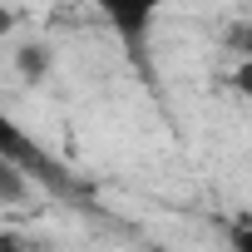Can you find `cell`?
Masks as SVG:
<instances>
[{
    "label": "cell",
    "mask_w": 252,
    "mask_h": 252,
    "mask_svg": "<svg viewBox=\"0 0 252 252\" xmlns=\"http://www.w3.org/2000/svg\"><path fill=\"white\" fill-rule=\"evenodd\" d=\"M0 154H5V158H15V163H25V168H45V158L35 154V144L15 129L5 114H0Z\"/></svg>",
    "instance_id": "7a4b0ae2"
},
{
    "label": "cell",
    "mask_w": 252,
    "mask_h": 252,
    "mask_svg": "<svg viewBox=\"0 0 252 252\" xmlns=\"http://www.w3.org/2000/svg\"><path fill=\"white\" fill-rule=\"evenodd\" d=\"M94 5L104 10V20L129 40V45H139L144 35H149V25H154V15L163 10V0H94Z\"/></svg>",
    "instance_id": "6da1fadb"
},
{
    "label": "cell",
    "mask_w": 252,
    "mask_h": 252,
    "mask_svg": "<svg viewBox=\"0 0 252 252\" xmlns=\"http://www.w3.org/2000/svg\"><path fill=\"white\" fill-rule=\"evenodd\" d=\"M25 198H30V168L0 154V208H10V203H25Z\"/></svg>",
    "instance_id": "3957f363"
},
{
    "label": "cell",
    "mask_w": 252,
    "mask_h": 252,
    "mask_svg": "<svg viewBox=\"0 0 252 252\" xmlns=\"http://www.w3.org/2000/svg\"><path fill=\"white\" fill-rule=\"evenodd\" d=\"M0 252H25V247H20V237H10V232H0Z\"/></svg>",
    "instance_id": "5b68a950"
},
{
    "label": "cell",
    "mask_w": 252,
    "mask_h": 252,
    "mask_svg": "<svg viewBox=\"0 0 252 252\" xmlns=\"http://www.w3.org/2000/svg\"><path fill=\"white\" fill-rule=\"evenodd\" d=\"M20 60H25V79H40V74H45V50H35V45H30Z\"/></svg>",
    "instance_id": "277c9868"
}]
</instances>
